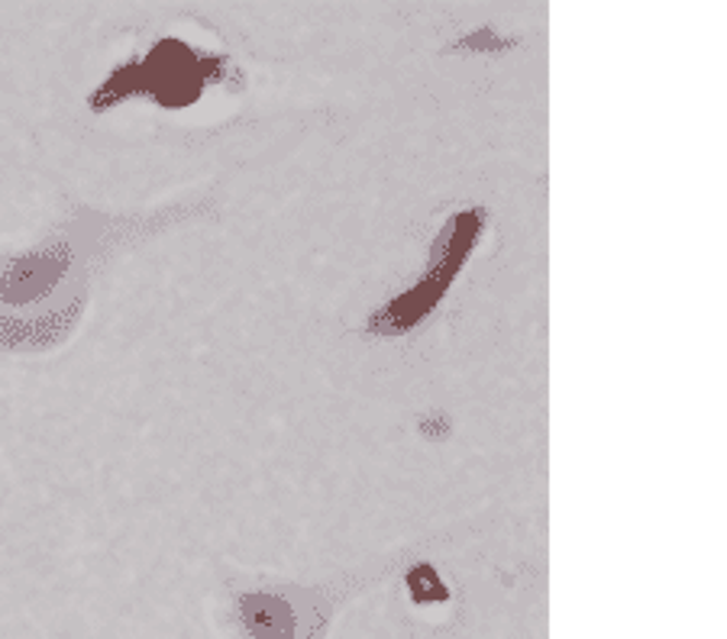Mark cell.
I'll return each mask as SVG.
<instances>
[{"label":"cell","instance_id":"1","mask_svg":"<svg viewBox=\"0 0 727 639\" xmlns=\"http://www.w3.org/2000/svg\"><path fill=\"white\" fill-rule=\"evenodd\" d=\"M407 588L414 594V601L430 604V601H446V588L440 584V578L430 568H417L407 575Z\"/></svg>","mask_w":727,"mask_h":639}]
</instances>
